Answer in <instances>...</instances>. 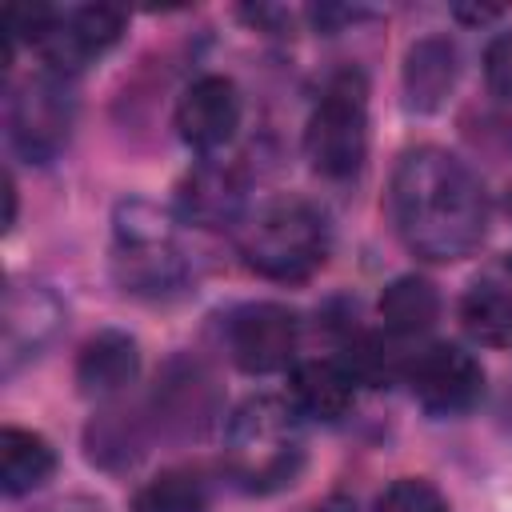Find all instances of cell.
Here are the masks:
<instances>
[{
  "label": "cell",
  "mask_w": 512,
  "mask_h": 512,
  "mask_svg": "<svg viewBox=\"0 0 512 512\" xmlns=\"http://www.w3.org/2000/svg\"><path fill=\"white\" fill-rule=\"evenodd\" d=\"M152 412L128 408V404H104L84 424V456L100 472H128L144 460L152 444Z\"/></svg>",
  "instance_id": "obj_14"
},
{
  "label": "cell",
  "mask_w": 512,
  "mask_h": 512,
  "mask_svg": "<svg viewBox=\"0 0 512 512\" xmlns=\"http://www.w3.org/2000/svg\"><path fill=\"white\" fill-rule=\"evenodd\" d=\"M244 264L276 284H300L328 260V220L304 196H276L240 224Z\"/></svg>",
  "instance_id": "obj_3"
},
{
  "label": "cell",
  "mask_w": 512,
  "mask_h": 512,
  "mask_svg": "<svg viewBox=\"0 0 512 512\" xmlns=\"http://www.w3.org/2000/svg\"><path fill=\"white\" fill-rule=\"evenodd\" d=\"M244 204H248V180L236 164L204 156L196 160L180 184H176V212L180 220L196 228H232L244 224Z\"/></svg>",
  "instance_id": "obj_12"
},
{
  "label": "cell",
  "mask_w": 512,
  "mask_h": 512,
  "mask_svg": "<svg viewBox=\"0 0 512 512\" xmlns=\"http://www.w3.org/2000/svg\"><path fill=\"white\" fill-rule=\"evenodd\" d=\"M372 512H448V500H444V492L432 480H424V476H400V480H392L376 496V508Z\"/></svg>",
  "instance_id": "obj_23"
},
{
  "label": "cell",
  "mask_w": 512,
  "mask_h": 512,
  "mask_svg": "<svg viewBox=\"0 0 512 512\" xmlns=\"http://www.w3.org/2000/svg\"><path fill=\"white\" fill-rule=\"evenodd\" d=\"M388 212L404 248L432 264L472 256L488 236V192L480 176L448 148H408L388 184Z\"/></svg>",
  "instance_id": "obj_1"
},
{
  "label": "cell",
  "mask_w": 512,
  "mask_h": 512,
  "mask_svg": "<svg viewBox=\"0 0 512 512\" xmlns=\"http://www.w3.org/2000/svg\"><path fill=\"white\" fill-rule=\"evenodd\" d=\"M240 116H244V100H240L236 80L224 72H204L180 92L172 124H176V136L192 152L216 156L220 148H228L236 140Z\"/></svg>",
  "instance_id": "obj_10"
},
{
  "label": "cell",
  "mask_w": 512,
  "mask_h": 512,
  "mask_svg": "<svg viewBox=\"0 0 512 512\" xmlns=\"http://www.w3.org/2000/svg\"><path fill=\"white\" fill-rule=\"evenodd\" d=\"M124 24H128V16L112 4H80V8L56 12L52 28L36 44V52L44 60V72H56L64 80L76 76L80 68L96 64L108 48L120 44Z\"/></svg>",
  "instance_id": "obj_9"
},
{
  "label": "cell",
  "mask_w": 512,
  "mask_h": 512,
  "mask_svg": "<svg viewBox=\"0 0 512 512\" xmlns=\"http://www.w3.org/2000/svg\"><path fill=\"white\" fill-rule=\"evenodd\" d=\"M140 376V344L124 328H100L76 352L72 380L88 400H112Z\"/></svg>",
  "instance_id": "obj_15"
},
{
  "label": "cell",
  "mask_w": 512,
  "mask_h": 512,
  "mask_svg": "<svg viewBox=\"0 0 512 512\" xmlns=\"http://www.w3.org/2000/svg\"><path fill=\"white\" fill-rule=\"evenodd\" d=\"M64 328V300L44 284H12L4 292L0 312V360L12 376L28 360H36L56 332Z\"/></svg>",
  "instance_id": "obj_11"
},
{
  "label": "cell",
  "mask_w": 512,
  "mask_h": 512,
  "mask_svg": "<svg viewBox=\"0 0 512 512\" xmlns=\"http://www.w3.org/2000/svg\"><path fill=\"white\" fill-rule=\"evenodd\" d=\"M296 344H300V316L288 304L256 300V304H240L224 320V352L248 376L284 372L296 360Z\"/></svg>",
  "instance_id": "obj_7"
},
{
  "label": "cell",
  "mask_w": 512,
  "mask_h": 512,
  "mask_svg": "<svg viewBox=\"0 0 512 512\" xmlns=\"http://www.w3.org/2000/svg\"><path fill=\"white\" fill-rule=\"evenodd\" d=\"M508 272H512V252H508Z\"/></svg>",
  "instance_id": "obj_28"
},
{
  "label": "cell",
  "mask_w": 512,
  "mask_h": 512,
  "mask_svg": "<svg viewBox=\"0 0 512 512\" xmlns=\"http://www.w3.org/2000/svg\"><path fill=\"white\" fill-rule=\"evenodd\" d=\"M484 84L496 100H512V28L496 32L484 48Z\"/></svg>",
  "instance_id": "obj_24"
},
{
  "label": "cell",
  "mask_w": 512,
  "mask_h": 512,
  "mask_svg": "<svg viewBox=\"0 0 512 512\" xmlns=\"http://www.w3.org/2000/svg\"><path fill=\"white\" fill-rule=\"evenodd\" d=\"M112 232H116V248H160V244H176V224L172 212L144 200V196H128L116 204L112 212Z\"/></svg>",
  "instance_id": "obj_22"
},
{
  "label": "cell",
  "mask_w": 512,
  "mask_h": 512,
  "mask_svg": "<svg viewBox=\"0 0 512 512\" xmlns=\"http://www.w3.org/2000/svg\"><path fill=\"white\" fill-rule=\"evenodd\" d=\"M312 512H356V508H352V500H344V496H332V500L316 504Z\"/></svg>",
  "instance_id": "obj_27"
},
{
  "label": "cell",
  "mask_w": 512,
  "mask_h": 512,
  "mask_svg": "<svg viewBox=\"0 0 512 512\" xmlns=\"http://www.w3.org/2000/svg\"><path fill=\"white\" fill-rule=\"evenodd\" d=\"M304 156L324 180H352L368 160V80L340 68L320 88L304 124Z\"/></svg>",
  "instance_id": "obj_4"
},
{
  "label": "cell",
  "mask_w": 512,
  "mask_h": 512,
  "mask_svg": "<svg viewBox=\"0 0 512 512\" xmlns=\"http://www.w3.org/2000/svg\"><path fill=\"white\" fill-rule=\"evenodd\" d=\"M52 476H56V448L32 428L4 424L0 428V488H4V496L8 500L32 496Z\"/></svg>",
  "instance_id": "obj_18"
},
{
  "label": "cell",
  "mask_w": 512,
  "mask_h": 512,
  "mask_svg": "<svg viewBox=\"0 0 512 512\" xmlns=\"http://www.w3.org/2000/svg\"><path fill=\"white\" fill-rule=\"evenodd\" d=\"M228 472L248 492H280L296 484L304 472V444H300V416L288 396H248L224 432Z\"/></svg>",
  "instance_id": "obj_2"
},
{
  "label": "cell",
  "mask_w": 512,
  "mask_h": 512,
  "mask_svg": "<svg viewBox=\"0 0 512 512\" xmlns=\"http://www.w3.org/2000/svg\"><path fill=\"white\" fill-rule=\"evenodd\" d=\"M36 512H108L96 496H56L48 504H40Z\"/></svg>",
  "instance_id": "obj_25"
},
{
  "label": "cell",
  "mask_w": 512,
  "mask_h": 512,
  "mask_svg": "<svg viewBox=\"0 0 512 512\" xmlns=\"http://www.w3.org/2000/svg\"><path fill=\"white\" fill-rule=\"evenodd\" d=\"M460 328L484 348H504L512 340V292L496 280H476L460 296Z\"/></svg>",
  "instance_id": "obj_21"
},
{
  "label": "cell",
  "mask_w": 512,
  "mask_h": 512,
  "mask_svg": "<svg viewBox=\"0 0 512 512\" xmlns=\"http://www.w3.org/2000/svg\"><path fill=\"white\" fill-rule=\"evenodd\" d=\"M212 488L200 468H164L132 492V512H208Z\"/></svg>",
  "instance_id": "obj_20"
},
{
  "label": "cell",
  "mask_w": 512,
  "mask_h": 512,
  "mask_svg": "<svg viewBox=\"0 0 512 512\" xmlns=\"http://www.w3.org/2000/svg\"><path fill=\"white\" fill-rule=\"evenodd\" d=\"M456 80H460V48L448 36L432 32L408 44L400 64V92L408 112H420V116L440 112L452 100Z\"/></svg>",
  "instance_id": "obj_13"
},
{
  "label": "cell",
  "mask_w": 512,
  "mask_h": 512,
  "mask_svg": "<svg viewBox=\"0 0 512 512\" xmlns=\"http://www.w3.org/2000/svg\"><path fill=\"white\" fill-rule=\"evenodd\" d=\"M356 400V380L340 360H300L288 372V404L300 420H340Z\"/></svg>",
  "instance_id": "obj_16"
},
{
  "label": "cell",
  "mask_w": 512,
  "mask_h": 512,
  "mask_svg": "<svg viewBox=\"0 0 512 512\" xmlns=\"http://www.w3.org/2000/svg\"><path fill=\"white\" fill-rule=\"evenodd\" d=\"M4 124H8V144L20 160L52 164L68 148L76 124V96L68 80L56 72H36L20 80L8 92Z\"/></svg>",
  "instance_id": "obj_5"
},
{
  "label": "cell",
  "mask_w": 512,
  "mask_h": 512,
  "mask_svg": "<svg viewBox=\"0 0 512 512\" xmlns=\"http://www.w3.org/2000/svg\"><path fill=\"white\" fill-rule=\"evenodd\" d=\"M404 380H408L416 404L436 420L464 416L484 396V368L460 344H428L424 352H416L408 360Z\"/></svg>",
  "instance_id": "obj_8"
},
{
  "label": "cell",
  "mask_w": 512,
  "mask_h": 512,
  "mask_svg": "<svg viewBox=\"0 0 512 512\" xmlns=\"http://www.w3.org/2000/svg\"><path fill=\"white\" fill-rule=\"evenodd\" d=\"M440 320V292L428 276H396L392 284H384L380 292V324L388 336L396 340H412L432 332Z\"/></svg>",
  "instance_id": "obj_19"
},
{
  "label": "cell",
  "mask_w": 512,
  "mask_h": 512,
  "mask_svg": "<svg viewBox=\"0 0 512 512\" xmlns=\"http://www.w3.org/2000/svg\"><path fill=\"white\" fill-rule=\"evenodd\" d=\"M112 272H116V284L132 296H144V300H168V296H180L192 280L184 256L176 244H160V248H116L112 256Z\"/></svg>",
  "instance_id": "obj_17"
},
{
  "label": "cell",
  "mask_w": 512,
  "mask_h": 512,
  "mask_svg": "<svg viewBox=\"0 0 512 512\" xmlns=\"http://www.w3.org/2000/svg\"><path fill=\"white\" fill-rule=\"evenodd\" d=\"M148 412H152V424L160 436L200 440L204 432L216 428V420L224 412V396H220V384L208 372V364H200L192 356H172L156 376Z\"/></svg>",
  "instance_id": "obj_6"
},
{
  "label": "cell",
  "mask_w": 512,
  "mask_h": 512,
  "mask_svg": "<svg viewBox=\"0 0 512 512\" xmlns=\"http://www.w3.org/2000/svg\"><path fill=\"white\" fill-rule=\"evenodd\" d=\"M4 200H8V212H4V232L16 224V180L12 172H4Z\"/></svg>",
  "instance_id": "obj_26"
}]
</instances>
